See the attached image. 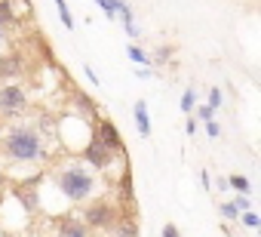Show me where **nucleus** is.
Listing matches in <instances>:
<instances>
[{
    "label": "nucleus",
    "instance_id": "20e7f679",
    "mask_svg": "<svg viewBox=\"0 0 261 237\" xmlns=\"http://www.w3.org/2000/svg\"><path fill=\"white\" fill-rule=\"evenodd\" d=\"M80 222L89 231H108V228H114L120 222V216H117V206L111 200H92L89 206H83Z\"/></svg>",
    "mask_w": 261,
    "mask_h": 237
},
{
    "label": "nucleus",
    "instance_id": "b1692460",
    "mask_svg": "<svg viewBox=\"0 0 261 237\" xmlns=\"http://www.w3.org/2000/svg\"><path fill=\"white\" fill-rule=\"evenodd\" d=\"M123 28H126V34H129V37H133V40H139V37H142V28H139L136 22H126Z\"/></svg>",
    "mask_w": 261,
    "mask_h": 237
},
{
    "label": "nucleus",
    "instance_id": "c756f323",
    "mask_svg": "<svg viewBox=\"0 0 261 237\" xmlns=\"http://www.w3.org/2000/svg\"><path fill=\"white\" fill-rule=\"evenodd\" d=\"M136 77H142V80H148V77H151V68H136Z\"/></svg>",
    "mask_w": 261,
    "mask_h": 237
},
{
    "label": "nucleus",
    "instance_id": "39448f33",
    "mask_svg": "<svg viewBox=\"0 0 261 237\" xmlns=\"http://www.w3.org/2000/svg\"><path fill=\"white\" fill-rule=\"evenodd\" d=\"M92 139H95L101 148H108L111 154H123V139H120V130H117L114 121H98V124L92 127Z\"/></svg>",
    "mask_w": 261,
    "mask_h": 237
},
{
    "label": "nucleus",
    "instance_id": "2f4dec72",
    "mask_svg": "<svg viewBox=\"0 0 261 237\" xmlns=\"http://www.w3.org/2000/svg\"><path fill=\"white\" fill-rule=\"evenodd\" d=\"M0 139H4V124H0Z\"/></svg>",
    "mask_w": 261,
    "mask_h": 237
},
{
    "label": "nucleus",
    "instance_id": "423d86ee",
    "mask_svg": "<svg viewBox=\"0 0 261 237\" xmlns=\"http://www.w3.org/2000/svg\"><path fill=\"white\" fill-rule=\"evenodd\" d=\"M80 157H83V167H89L92 173H95V170H111V167H114V154H111L108 148H101L95 139L80 151Z\"/></svg>",
    "mask_w": 261,
    "mask_h": 237
},
{
    "label": "nucleus",
    "instance_id": "6e6552de",
    "mask_svg": "<svg viewBox=\"0 0 261 237\" xmlns=\"http://www.w3.org/2000/svg\"><path fill=\"white\" fill-rule=\"evenodd\" d=\"M22 68H25V62H22V56L16 53H10V56H0V80H16L19 74H22Z\"/></svg>",
    "mask_w": 261,
    "mask_h": 237
},
{
    "label": "nucleus",
    "instance_id": "2eb2a0df",
    "mask_svg": "<svg viewBox=\"0 0 261 237\" xmlns=\"http://www.w3.org/2000/svg\"><path fill=\"white\" fill-rule=\"evenodd\" d=\"M56 4V10H59V19H62V25L68 28V31H74L77 28V22H74V16H71V7L65 4V0H53Z\"/></svg>",
    "mask_w": 261,
    "mask_h": 237
},
{
    "label": "nucleus",
    "instance_id": "f03ea898",
    "mask_svg": "<svg viewBox=\"0 0 261 237\" xmlns=\"http://www.w3.org/2000/svg\"><path fill=\"white\" fill-rule=\"evenodd\" d=\"M56 188L71 203H86L98 194V176L83 163H65L56 173Z\"/></svg>",
    "mask_w": 261,
    "mask_h": 237
},
{
    "label": "nucleus",
    "instance_id": "dca6fc26",
    "mask_svg": "<svg viewBox=\"0 0 261 237\" xmlns=\"http://www.w3.org/2000/svg\"><path fill=\"white\" fill-rule=\"evenodd\" d=\"M178 108H181L185 114H194V108H197V92H194V89H185V92H181Z\"/></svg>",
    "mask_w": 261,
    "mask_h": 237
},
{
    "label": "nucleus",
    "instance_id": "5701e85b",
    "mask_svg": "<svg viewBox=\"0 0 261 237\" xmlns=\"http://www.w3.org/2000/svg\"><path fill=\"white\" fill-rule=\"evenodd\" d=\"M230 203H233V206H237L240 212H246V209H252V200H249V194H237V197H233Z\"/></svg>",
    "mask_w": 261,
    "mask_h": 237
},
{
    "label": "nucleus",
    "instance_id": "f8f14e48",
    "mask_svg": "<svg viewBox=\"0 0 261 237\" xmlns=\"http://www.w3.org/2000/svg\"><path fill=\"white\" fill-rule=\"evenodd\" d=\"M111 237H139V225L133 219H123L111 228Z\"/></svg>",
    "mask_w": 261,
    "mask_h": 237
},
{
    "label": "nucleus",
    "instance_id": "aec40b11",
    "mask_svg": "<svg viewBox=\"0 0 261 237\" xmlns=\"http://www.w3.org/2000/svg\"><path fill=\"white\" fill-rule=\"evenodd\" d=\"M194 114H197L194 121H200V124H206V121H215V111H212L209 105H197V108H194Z\"/></svg>",
    "mask_w": 261,
    "mask_h": 237
},
{
    "label": "nucleus",
    "instance_id": "cd10ccee",
    "mask_svg": "<svg viewBox=\"0 0 261 237\" xmlns=\"http://www.w3.org/2000/svg\"><path fill=\"white\" fill-rule=\"evenodd\" d=\"M185 133H188V136H194V133H197V121H194V117H188V124H185Z\"/></svg>",
    "mask_w": 261,
    "mask_h": 237
},
{
    "label": "nucleus",
    "instance_id": "1a4fd4ad",
    "mask_svg": "<svg viewBox=\"0 0 261 237\" xmlns=\"http://www.w3.org/2000/svg\"><path fill=\"white\" fill-rule=\"evenodd\" d=\"M133 117H136L139 136H142V139H148V136H151V114H148V105H145L142 99L136 102V111H133Z\"/></svg>",
    "mask_w": 261,
    "mask_h": 237
},
{
    "label": "nucleus",
    "instance_id": "7ed1b4c3",
    "mask_svg": "<svg viewBox=\"0 0 261 237\" xmlns=\"http://www.w3.org/2000/svg\"><path fill=\"white\" fill-rule=\"evenodd\" d=\"M28 108H31V99H28L25 83L7 80L0 86V121H16V117H22Z\"/></svg>",
    "mask_w": 261,
    "mask_h": 237
},
{
    "label": "nucleus",
    "instance_id": "7c9ffc66",
    "mask_svg": "<svg viewBox=\"0 0 261 237\" xmlns=\"http://www.w3.org/2000/svg\"><path fill=\"white\" fill-rule=\"evenodd\" d=\"M4 40H7V31H4V28H0V43H4Z\"/></svg>",
    "mask_w": 261,
    "mask_h": 237
},
{
    "label": "nucleus",
    "instance_id": "f3484780",
    "mask_svg": "<svg viewBox=\"0 0 261 237\" xmlns=\"http://www.w3.org/2000/svg\"><path fill=\"white\" fill-rule=\"evenodd\" d=\"M237 222H243L249 231H258V228H261V219H258V212H255V209H246V212H240V219H237Z\"/></svg>",
    "mask_w": 261,
    "mask_h": 237
},
{
    "label": "nucleus",
    "instance_id": "a878e982",
    "mask_svg": "<svg viewBox=\"0 0 261 237\" xmlns=\"http://www.w3.org/2000/svg\"><path fill=\"white\" fill-rule=\"evenodd\" d=\"M163 237H181V231H178V225H172V222H166V225H163Z\"/></svg>",
    "mask_w": 261,
    "mask_h": 237
},
{
    "label": "nucleus",
    "instance_id": "9d476101",
    "mask_svg": "<svg viewBox=\"0 0 261 237\" xmlns=\"http://www.w3.org/2000/svg\"><path fill=\"white\" fill-rule=\"evenodd\" d=\"M7 7H10V13H13L16 25H19L22 19H31V16H34V7H31V0H7Z\"/></svg>",
    "mask_w": 261,
    "mask_h": 237
},
{
    "label": "nucleus",
    "instance_id": "a211bd4d",
    "mask_svg": "<svg viewBox=\"0 0 261 237\" xmlns=\"http://www.w3.org/2000/svg\"><path fill=\"white\" fill-rule=\"evenodd\" d=\"M218 212H221V219H227V222H237L240 219V209L227 200V203H218Z\"/></svg>",
    "mask_w": 261,
    "mask_h": 237
},
{
    "label": "nucleus",
    "instance_id": "393cba45",
    "mask_svg": "<svg viewBox=\"0 0 261 237\" xmlns=\"http://www.w3.org/2000/svg\"><path fill=\"white\" fill-rule=\"evenodd\" d=\"M206 133H209V139H218L221 136V127L215 121H206Z\"/></svg>",
    "mask_w": 261,
    "mask_h": 237
},
{
    "label": "nucleus",
    "instance_id": "4be33fe9",
    "mask_svg": "<svg viewBox=\"0 0 261 237\" xmlns=\"http://www.w3.org/2000/svg\"><path fill=\"white\" fill-rule=\"evenodd\" d=\"M169 56H172V46H160V50L151 56V65H163V62H169Z\"/></svg>",
    "mask_w": 261,
    "mask_h": 237
},
{
    "label": "nucleus",
    "instance_id": "bb28decb",
    "mask_svg": "<svg viewBox=\"0 0 261 237\" xmlns=\"http://www.w3.org/2000/svg\"><path fill=\"white\" fill-rule=\"evenodd\" d=\"M200 185H203V191H209V188H212V182H209V173H206V170H200Z\"/></svg>",
    "mask_w": 261,
    "mask_h": 237
},
{
    "label": "nucleus",
    "instance_id": "412c9836",
    "mask_svg": "<svg viewBox=\"0 0 261 237\" xmlns=\"http://www.w3.org/2000/svg\"><path fill=\"white\" fill-rule=\"evenodd\" d=\"M221 102H224L221 89H218V86H212V89H209V96H206V105H209L212 111H218V108H221Z\"/></svg>",
    "mask_w": 261,
    "mask_h": 237
},
{
    "label": "nucleus",
    "instance_id": "4468645a",
    "mask_svg": "<svg viewBox=\"0 0 261 237\" xmlns=\"http://www.w3.org/2000/svg\"><path fill=\"white\" fill-rule=\"evenodd\" d=\"M224 182H227V188H233L237 194H249V191H252V182H249L243 173H233V176H230V179H224Z\"/></svg>",
    "mask_w": 261,
    "mask_h": 237
},
{
    "label": "nucleus",
    "instance_id": "9b49d317",
    "mask_svg": "<svg viewBox=\"0 0 261 237\" xmlns=\"http://www.w3.org/2000/svg\"><path fill=\"white\" fill-rule=\"evenodd\" d=\"M126 56H129V62H133L136 68H151V56H148L139 43H129V46H126Z\"/></svg>",
    "mask_w": 261,
    "mask_h": 237
},
{
    "label": "nucleus",
    "instance_id": "6ab92c4d",
    "mask_svg": "<svg viewBox=\"0 0 261 237\" xmlns=\"http://www.w3.org/2000/svg\"><path fill=\"white\" fill-rule=\"evenodd\" d=\"M16 25V19H13V13H10V7H7V0H4V4H0V28H13Z\"/></svg>",
    "mask_w": 261,
    "mask_h": 237
},
{
    "label": "nucleus",
    "instance_id": "ddd939ff",
    "mask_svg": "<svg viewBox=\"0 0 261 237\" xmlns=\"http://www.w3.org/2000/svg\"><path fill=\"white\" fill-rule=\"evenodd\" d=\"M95 4L101 7V13H105V19H111V22H114V19L120 16V10L126 7V0H95Z\"/></svg>",
    "mask_w": 261,
    "mask_h": 237
},
{
    "label": "nucleus",
    "instance_id": "c85d7f7f",
    "mask_svg": "<svg viewBox=\"0 0 261 237\" xmlns=\"http://www.w3.org/2000/svg\"><path fill=\"white\" fill-rule=\"evenodd\" d=\"M86 80H89V83H92V86H98V74H95V71H92V68H89V65H86Z\"/></svg>",
    "mask_w": 261,
    "mask_h": 237
},
{
    "label": "nucleus",
    "instance_id": "f257e3e1",
    "mask_svg": "<svg viewBox=\"0 0 261 237\" xmlns=\"http://www.w3.org/2000/svg\"><path fill=\"white\" fill-rule=\"evenodd\" d=\"M0 151H4V157H7L10 163H28V167L43 163V160L49 157V148H46V142H43V133H37L34 127H25V124L4 130Z\"/></svg>",
    "mask_w": 261,
    "mask_h": 237
},
{
    "label": "nucleus",
    "instance_id": "0eeeda50",
    "mask_svg": "<svg viewBox=\"0 0 261 237\" xmlns=\"http://www.w3.org/2000/svg\"><path fill=\"white\" fill-rule=\"evenodd\" d=\"M56 234L59 237H92V231L80 222V216H65L56 222Z\"/></svg>",
    "mask_w": 261,
    "mask_h": 237
}]
</instances>
